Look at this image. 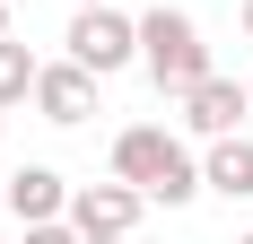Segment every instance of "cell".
<instances>
[{
  "mask_svg": "<svg viewBox=\"0 0 253 244\" xmlns=\"http://www.w3.org/2000/svg\"><path fill=\"white\" fill-rule=\"evenodd\" d=\"M114 174H123L131 192H149L157 209H183V201H201V157L166 131V122H131V131H114Z\"/></svg>",
  "mask_w": 253,
  "mask_h": 244,
  "instance_id": "6da1fadb",
  "label": "cell"
},
{
  "mask_svg": "<svg viewBox=\"0 0 253 244\" xmlns=\"http://www.w3.org/2000/svg\"><path fill=\"white\" fill-rule=\"evenodd\" d=\"M140 70H149L157 96H183L192 79H210V44H201V18L192 9H140Z\"/></svg>",
  "mask_w": 253,
  "mask_h": 244,
  "instance_id": "7a4b0ae2",
  "label": "cell"
},
{
  "mask_svg": "<svg viewBox=\"0 0 253 244\" xmlns=\"http://www.w3.org/2000/svg\"><path fill=\"white\" fill-rule=\"evenodd\" d=\"M70 61L79 70H96V79H114V70H131L140 61V18H123L114 0H87V9H70Z\"/></svg>",
  "mask_w": 253,
  "mask_h": 244,
  "instance_id": "3957f363",
  "label": "cell"
},
{
  "mask_svg": "<svg viewBox=\"0 0 253 244\" xmlns=\"http://www.w3.org/2000/svg\"><path fill=\"white\" fill-rule=\"evenodd\" d=\"M183 131H192V140H227V131H245V114H253V96H245V79H192V87H183Z\"/></svg>",
  "mask_w": 253,
  "mask_h": 244,
  "instance_id": "277c9868",
  "label": "cell"
},
{
  "mask_svg": "<svg viewBox=\"0 0 253 244\" xmlns=\"http://www.w3.org/2000/svg\"><path fill=\"white\" fill-rule=\"evenodd\" d=\"M96 87H105V79L79 70L70 52H61V61H44V70H35V114H44L52 131H79V122L96 114Z\"/></svg>",
  "mask_w": 253,
  "mask_h": 244,
  "instance_id": "5b68a950",
  "label": "cell"
},
{
  "mask_svg": "<svg viewBox=\"0 0 253 244\" xmlns=\"http://www.w3.org/2000/svg\"><path fill=\"white\" fill-rule=\"evenodd\" d=\"M140 209H149V192H131L123 174L114 183H70V227L79 236H131Z\"/></svg>",
  "mask_w": 253,
  "mask_h": 244,
  "instance_id": "8992f818",
  "label": "cell"
},
{
  "mask_svg": "<svg viewBox=\"0 0 253 244\" xmlns=\"http://www.w3.org/2000/svg\"><path fill=\"white\" fill-rule=\"evenodd\" d=\"M0 201H9V218H18V227H35V218H70V183H61V166H9Z\"/></svg>",
  "mask_w": 253,
  "mask_h": 244,
  "instance_id": "52a82bcc",
  "label": "cell"
},
{
  "mask_svg": "<svg viewBox=\"0 0 253 244\" xmlns=\"http://www.w3.org/2000/svg\"><path fill=\"white\" fill-rule=\"evenodd\" d=\"M201 183H210L218 201H253V140H245V131L210 140V157H201Z\"/></svg>",
  "mask_w": 253,
  "mask_h": 244,
  "instance_id": "ba28073f",
  "label": "cell"
},
{
  "mask_svg": "<svg viewBox=\"0 0 253 244\" xmlns=\"http://www.w3.org/2000/svg\"><path fill=\"white\" fill-rule=\"evenodd\" d=\"M35 70H44V61H35L18 35H0V105H35Z\"/></svg>",
  "mask_w": 253,
  "mask_h": 244,
  "instance_id": "9c48e42d",
  "label": "cell"
},
{
  "mask_svg": "<svg viewBox=\"0 0 253 244\" xmlns=\"http://www.w3.org/2000/svg\"><path fill=\"white\" fill-rule=\"evenodd\" d=\"M26 244H87V236H79L70 218H35V227H26Z\"/></svg>",
  "mask_w": 253,
  "mask_h": 244,
  "instance_id": "30bf717a",
  "label": "cell"
},
{
  "mask_svg": "<svg viewBox=\"0 0 253 244\" xmlns=\"http://www.w3.org/2000/svg\"><path fill=\"white\" fill-rule=\"evenodd\" d=\"M236 18H245V44H253V0H245V9H236Z\"/></svg>",
  "mask_w": 253,
  "mask_h": 244,
  "instance_id": "8fae6325",
  "label": "cell"
},
{
  "mask_svg": "<svg viewBox=\"0 0 253 244\" xmlns=\"http://www.w3.org/2000/svg\"><path fill=\"white\" fill-rule=\"evenodd\" d=\"M87 244H131V236H87Z\"/></svg>",
  "mask_w": 253,
  "mask_h": 244,
  "instance_id": "7c38bea8",
  "label": "cell"
},
{
  "mask_svg": "<svg viewBox=\"0 0 253 244\" xmlns=\"http://www.w3.org/2000/svg\"><path fill=\"white\" fill-rule=\"evenodd\" d=\"M0 35H9V0H0Z\"/></svg>",
  "mask_w": 253,
  "mask_h": 244,
  "instance_id": "4fadbf2b",
  "label": "cell"
},
{
  "mask_svg": "<svg viewBox=\"0 0 253 244\" xmlns=\"http://www.w3.org/2000/svg\"><path fill=\"white\" fill-rule=\"evenodd\" d=\"M236 244H253V227H245V236H236Z\"/></svg>",
  "mask_w": 253,
  "mask_h": 244,
  "instance_id": "5bb4252c",
  "label": "cell"
},
{
  "mask_svg": "<svg viewBox=\"0 0 253 244\" xmlns=\"http://www.w3.org/2000/svg\"><path fill=\"white\" fill-rule=\"evenodd\" d=\"M245 96H253V70H245Z\"/></svg>",
  "mask_w": 253,
  "mask_h": 244,
  "instance_id": "9a60e30c",
  "label": "cell"
},
{
  "mask_svg": "<svg viewBox=\"0 0 253 244\" xmlns=\"http://www.w3.org/2000/svg\"><path fill=\"white\" fill-rule=\"evenodd\" d=\"M70 9H87V0H70Z\"/></svg>",
  "mask_w": 253,
  "mask_h": 244,
  "instance_id": "2e32d148",
  "label": "cell"
}]
</instances>
